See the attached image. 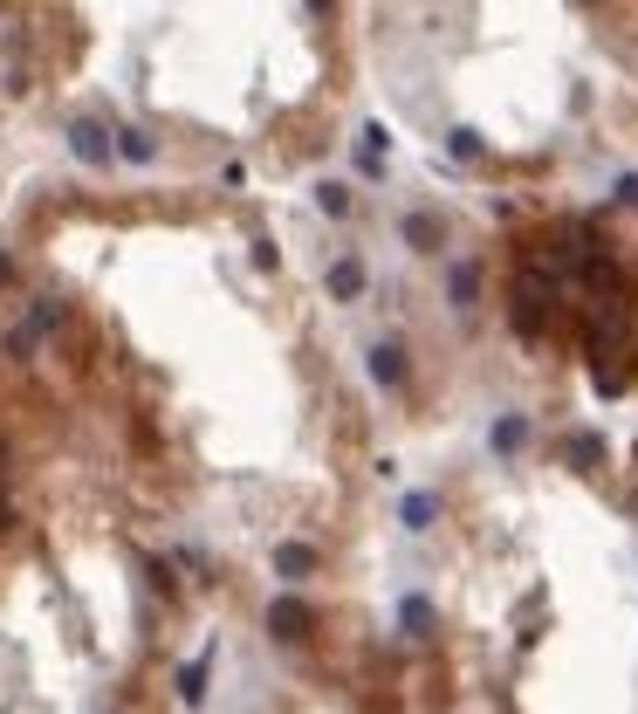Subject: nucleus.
Returning <instances> with one entry per match:
<instances>
[{
    "label": "nucleus",
    "mask_w": 638,
    "mask_h": 714,
    "mask_svg": "<svg viewBox=\"0 0 638 714\" xmlns=\"http://www.w3.org/2000/svg\"><path fill=\"white\" fill-rule=\"evenodd\" d=\"M76 152H83V159H110V152L97 145V131H90V124H76Z\"/></svg>",
    "instance_id": "nucleus-1"
}]
</instances>
